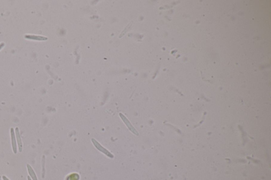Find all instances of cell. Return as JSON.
I'll return each mask as SVG.
<instances>
[{
  "label": "cell",
  "instance_id": "cell-7",
  "mask_svg": "<svg viewBox=\"0 0 271 180\" xmlns=\"http://www.w3.org/2000/svg\"><path fill=\"white\" fill-rule=\"evenodd\" d=\"M45 156H42L41 164H42V178H45Z\"/></svg>",
  "mask_w": 271,
  "mask_h": 180
},
{
  "label": "cell",
  "instance_id": "cell-11",
  "mask_svg": "<svg viewBox=\"0 0 271 180\" xmlns=\"http://www.w3.org/2000/svg\"><path fill=\"white\" fill-rule=\"evenodd\" d=\"M27 178H28V180H32L31 178H30V176H28L27 177Z\"/></svg>",
  "mask_w": 271,
  "mask_h": 180
},
{
  "label": "cell",
  "instance_id": "cell-9",
  "mask_svg": "<svg viewBox=\"0 0 271 180\" xmlns=\"http://www.w3.org/2000/svg\"><path fill=\"white\" fill-rule=\"evenodd\" d=\"M5 46V44L4 42H2L0 44V50L3 48Z\"/></svg>",
  "mask_w": 271,
  "mask_h": 180
},
{
  "label": "cell",
  "instance_id": "cell-5",
  "mask_svg": "<svg viewBox=\"0 0 271 180\" xmlns=\"http://www.w3.org/2000/svg\"><path fill=\"white\" fill-rule=\"evenodd\" d=\"M27 169H28V173H29V176L31 178L32 180H38L37 178V176L36 175L35 172L33 170V168H32L31 166L28 164L27 165Z\"/></svg>",
  "mask_w": 271,
  "mask_h": 180
},
{
  "label": "cell",
  "instance_id": "cell-10",
  "mask_svg": "<svg viewBox=\"0 0 271 180\" xmlns=\"http://www.w3.org/2000/svg\"><path fill=\"white\" fill-rule=\"evenodd\" d=\"M2 178H3V180H10L9 178H7V177H5L4 175L2 176Z\"/></svg>",
  "mask_w": 271,
  "mask_h": 180
},
{
  "label": "cell",
  "instance_id": "cell-3",
  "mask_svg": "<svg viewBox=\"0 0 271 180\" xmlns=\"http://www.w3.org/2000/svg\"><path fill=\"white\" fill-rule=\"evenodd\" d=\"M11 138V144L12 147L13 152L14 154L17 153V141H16V135L14 132V129L11 128L10 129Z\"/></svg>",
  "mask_w": 271,
  "mask_h": 180
},
{
  "label": "cell",
  "instance_id": "cell-6",
  "mask_svg": "<svg viewBox=\"0 0 271 180\" xmlns=\"http://www.w3.org/2000/svg\"><path fill=\"white\" fill-rule=\"evenodd\" d=\"M25 38L27 39H30V40H45L47 39L46 38H45L44 37L41 36H38L36 35H25Z\"/></svg>",
  "mask_w": 271,
  "mask_h": 180
},
{
  "label": "cell",
  "instance_id": "cell-1",
  "mask_svg": "<svg viewBox=\"0 0 271 180\" xmlns=\"http://www.w3.org/2000/svg\"><path fill=\"white\" fill-rule=\"evenodd\" d=\"M91 141L93 143V145L95 147H96V149L98 150H99L100 152L104 154H105V155L107 156L108 157L110 158V159H114V155L112 153H111L108 150H107V149L103 147L99 142L96 141L94 138H92Z\"/></svg>",
  "mask_w": 271,
  "mask_h": 180
},
{
  "label": "cell",
  "instance_id": "cell-8",
  "mask_svg": "<svg viewBox=\"0 0 271 180\" xmlns=\"http://www.w3.org/2000/svg\"><path fill=\"white\" fill-rule=\"evenodd\" d=\"M79 179V176L77 174H73L70 176V178L67 180H78Z\"/></svg>",
  "mask_w": 271,
  "mask_h": 180
},
{
  "label": "cell",
  "instance_id": "cell-4",
  "mask_svg": "<svg viewBox=\"0 0 271 180\" xmlns=\"http://www.w3.org/2000/svg\"><path fill=\"white\" fill-rule=\"evenodd\" d=\"M15 135H16V139L17 141V143L18 145V149L20 153L22 152V142L21 140V136L20 134L19 129V128L16 127L15 129Z\"/></svg>",
  "mask_w": 271,
  "mask_h": 180
},
{
  "label": "cell",
  "instance_id": "cell-2",
  "mask_svg": "<svg viewBox=\"0 0 271 180\" xmlns=\"http://www.w3.org/2000/svg\"><path fill=\"white\" fill-rule=\"evenodd\" d=\"M120 116L121 118L123 119V122H124V124L126 125V126H127L128 129H129L130 131H131V132L133 133V134L136 135V136H138L139 135V133H138V131L131 125L129 121H128V119L124 115H123L122 114H120Z\"/></svg>",
  "mask_w": 271,
  "mask_h": 180
}]
</instances>
